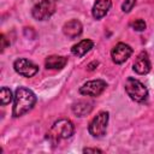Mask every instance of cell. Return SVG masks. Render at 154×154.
Returning <instances> with one entry per match:
<instances>
[{"mask_svg":"<svg viewBox=\"0 0 154 154\" xmlns=\"http://www.w3.org/2000/svg\"><path fill=\"white\" fill-rule=\"evenodd\" d=\"M36 103V95L28 88L19 87L14 93V103L12 114L13 117H20L29 112Z\"/></svg>","mask_w":154,"mask_h":154,"instance_id":"cell-1","label":"cell"},{"mask_svg":"<svg viewBox=\"0 0 154 154\" xmlns=\"http://www.w3.org/2000/svg\"><path fill=\"white\" fill-rule=\"evenodd\" d=\"M125 91L130 96L131 100L136 102H144L148 97L147 87L136 78L129 77L125 81Z\"/></svg>","mask_w":154,"mask_h":154,"instance_id":"cell-2","label":"cell"},{"mask_svg":"<svg viewBox=\"0 0 154 154\" xmlns=\"http://www.w3.org/2000/svg\"><path fill=\"white\" fill-rule=\"evenodd\" d=\"M73 132H75V126H73L71 120H69V119H59L53 124V126H52V129H51V131L48 134V137L52 141L57 142V141H59L61 138L71 137L73 135Z\"/></svg>","mask_w":154,"mask_h":154,"instance_id":"cell-3","label":"cell"},{"mask_svg":"<svg viewBox=\"0 0 154 154\" xmlns=\"http://www.w3.org/2000/svg\"><path fill=\"white\" fill-rule=\"evenodd\" d=\"M107 124H108V112H100L89 123L88 131L93 137L96 138L102 137L106 134Z\"/></svg>","mask_w":154,"mask_h":154,"instance_id":"cell-4","label":"cell"},{"mask_svg":"<svg viewBox=\"0 0 154 154\" xmlns=\"http://www.w3.org/2000/svg\"><path fill=\"white\" fill-rule=\"evenodd\" d=\"M55 12V0H40L34 5L31 14L37 20L48 19Z\"/></svg>","mask_w":154,"mask_h":154,"instance_id":"cell-5","label":"cell"},{"mask_svg":"<svg viewBox=\"0 0 154 154\" xmlns=\"http://www.w3.org/2000/svg\"><path fill=\"white\" fill-rule=\"evenodd\" d=\"M13 67H14V71L23 77H32L38 71V66L25 58L17 59L13 63Z\"/></svg>","mask_w":154,"mask_h":154,"instance_id":"cell-6","label":"cell"},{"mask_svg":"<svg viewBox=\"0 0 154 154\" xmlns=\"http://www.w3.org/2000/svg\"><path fill=\"white\" fill-rule=\"evenodd\" d=\"M107 83L102 79H93L88 81L79 88V93L85 96H99L106 89Z\"/></svg>","mask_w":154,"mask_h":154,"instance_id":"cell-7","label":"cell"},{"mask_svg":"<svg viewBox=\"0 0 154 154\" xmlns=\"http://www.w3.org/2000/svg\"><path fill=\"white\" fill-rule=\"evenodd\" d=\"M132 54V48L126 45V43H123V42H119L117 43L112 52H111V57H112V60L116 63V64H123L125 63L130 55Z\"/></svg>","mask_w":154,"mask_h":154,"instance_id":"cell-8","label":"cell"},{"mask_svg":"<svg viewBox=\"0 0 154 154\" xmlns=\"http://www.w3.org/2000/svg\"><path fill=\"white\" fill-rule=\"evenodd\" d=\"M132 69L138 75H146L150 71V61H149L148 54L146 52H141L137 55V58L132 65Z\"/></svg>","mask_w":154,"mask_h":154,"instance_id":"cell-9","label":"cell"},{"mask_svg":"<svg viewBox=\"0 0 154 154\" xmlns=\"http://www.w3.org/2000/svg\"><path fill=\"white\" fill-rule=\"evenodd\" d=\"M82 31H83V25L77 19H71V20L66 22L64 24V26H63V32L69 38H76V37H78L82 34Z\"/></svg>","mask_w":154,"mask_h":154,"instance_id":"cell-10","label":"cell"},{"mask_svg":"<svg viewBox=\"0 0 154 154\" xmlns=\"http://www.w3.org/2000/svg\"><path fill=\"white\" fill-rule=\"evenodd\" d=\"M111 0H96V2L93 6V17L95 19H101L105 17L111 8Z\"/></svg>","mask_w":154,"mask_h":154,"instance_id":"cell-11","label":"cell"},{"mask_svg":"<svg viewBox=\"0 0 154 154\" xmlns=\"http://www.w3.org/2000/svg\"><path fill=\"white\" fill-rule=\"evenodd\" d=\"M93 47H94V42H93L91 40L85 38V40L79 41V42L76 43L75 46H72L71 53H72L73 55L78 57V58H81V57H83L84 54H87Z\"/></svg>","mask_w":154,"mask_h":154,"instance_id":"cell-12","label":"cell"},{"mask_svg":"<svg viewBox=\"0 0 154 154\" xmlns=\"http://www.w3.org/2000/svg\"><path fill=\"white\" fill-rule=\"evenodd\" d=\"M66 64H67V58L60 57V55H49L48 58H46V61H45L46 67L51 70H60Z\"/></svg>","mask_w":154,"mask_h":154,"instance_id":"cell-13","label":"cell"},{"mask_svg":"<svg viewBox=\"0 0 154 154\" xmlns=\"http://www.w3.org/2000/svg\"><path fill=\"white\" fill-rule=\"evenodd\" d=\"M93 109V103L88 101H77L72 105V112L76 117H85Z\"/></svg>","mask_w":154,"mask_h":154,"instance_id":"cell-14","label":"cell"},{"mask_svg":"<svg viewBox=\"0 0 154 154\" xmlns=\"http://www.w3.org/2000/svg\"><path fill=\"white\" fill-rule=\"evenodd\" d=\"M13 96H12V91L10 88L7 87H2L1 88V91H0V100H1V105L5 106L7 103H10L12 101Z\"/></svg>","mask_w":154,"mask_h":154,"instance_id":"cell-15","label":"cell"},{"mask_svg":"<svg viewBox=\"0 0 154 154\" xmlns=\"http://www.w3.org/2000/svg\"><path fill=\"white\" fill-rule=\"evenodd\" d=\"M131 26L136 31H143L146 29V22L143 19H136L135 22L131 23Z\"/></svg>","mask_w":154,"mask_h":154,"instance_id":"cell-16","label":"cell"},{"mask_svg":"<svg viewBox=\"0 0 154 154\" xmlns=\"http://www.w3.org/2000/svg\"><path fill=\"white\" fill-rule=\"evenodd\" d=\"M135 4H136V0H125V1L123 2V5H122L123 12H125V13L130 12V11L132 10V7L135 6Z\"/></svg>","mask_w":154,"mask_h":154,"instance_id":"cell-17","label":"cell"},{"mask_svg":"<svg viewBox=\"0 0 154 154\" xmlns=\"http://www.w3.org/2000/svg\"><path fill=\"white\" fill-rule=\"evenodd\" d=\"M83 153H102V150H100L97 148H84Z\"/></svg>","mask_w":154,"mask_h":154,"instance_id":"cell-18","label":"cell"},{"mask_svg":"<svg viewBox=\"0 0 154 154\" xmlns=\"http://www.w3.org/2000/svg\"><path fill=\"white\" fill-rule=\"evenodd\" d=\"M99 65V63L97 61H93V63H90L88 66H87V69L89 70V71H93V70H95L96 69V66Z\"/></svg>","mask_w":154,"mask_h":154,"instance_id":"cell-19","label":"cell"},{"mask_svg":"<svg viewBox=\"0 0 154 154\" xmlns=\"http://www.w3.org/2000/svg\"><path fill=\"white\" fill-rule=\"evenodd\" d=\"M1 42H2L1 51H5V48L7 47V45H10V43H7V42H6V37H5V35H1Z\"/></svg>","mask_w":154,"mask_h":154,"instance_id":"cell-20","label":"cell"}]
</instances>
